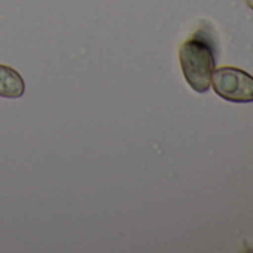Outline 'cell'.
Segmentation results:
<instances>
[{
    "label": "cell",
    "mask_w": 253,
    "mask_h": 253,
    "mask_svg": "<svg viewBox=\"0 0 253 253\" xmlns=\"http://www.w3.org/2000/svg\"><path fill=\"white\" fill-rule=\"evenodd\" d=\"M182 73L188 85L200 94L209 91L216 67V51L209 33L197 30L179 49Z\"/></svg>",
    "instance_id": "1"
},
{
    "label": "cell",
    "mask_w": 253,
    "mask_h": 253,
    "mask_svg": "<svg viewBox=\"0 0 253 253\" xmlns=\"http://www.w3.org/2000/svg\"><path fill=\"white\" fill-rule=\"evenodd\" d=\"M213 91L231 103L253 101V76L238 67H219L211 76Z\"/></svg>",
    "instance_id": "2"
},
{
    "label": "cell",
    "mask_w": 253,
    "mask_h": 253,
    "mask_svg": "<svg viewBox=\"0 0 253 253\" xmlns=\"http://www.w3.org/2000/svg\"><path fill=\"white\" fill-rule=\"evenodd\" d=\"M26 91V84L21 75L9 66L0 64V97L20 98Z\"/></svg>",
    "instance_id": "3"
},
{
    "label": "cell",
    "mask_w": 253,
    "mask_h": 253,
    "mask_svg": "<svg viewBox=\"0 0 253 253\" xmlns=\"http://www.w3.org/2000/svg\"><path fill=\"white\" fill-rule=\"evenodd\" d=\"M246 5L253 11V0H246Z\"/></svg>",
    "instance_id": "4"
}]
</instances>
